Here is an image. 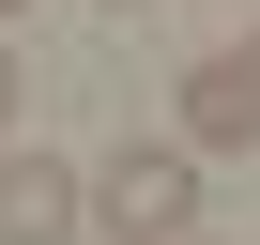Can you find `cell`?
I'll list each match as a JSON object with an SVG mask.
<instances>
[{"label":"cell","mask_w":260,"mask_h":245,"mask_svg":"<svg viewBox=\"0 0 260 245\" xmlns=\"http://www.w3.org/2000/svg\"><path fill=\"white\" fill-rule=\"evenodd\" d=\"M92 230L107 245H184L199 230V138H122L92 169Z\"/></svg>","instance_id":"1"},{"label":"cell","mask_w":260,"mask_h":245,"mask_svg":"<svg viewBox=\"0 0 260 245\" xmlns=\"http://www.w3.org/2000/svg\"><path fill=\"white\" fill-rule=\"evenodd\" d=\"M184 138L199 154H260V31H230V46L184 62Z\"/></svg>","instance_id":"2"},{"label":"cell","mask_w":260,"mask_h":245,"mask_svg":"<svg viewBox=\"0 0 260 245\" xmlns=\"http://www.w3.org/2000/svg\"><path fill=\"white\" fill-rule=\"evenodd\" d=\"M61 230H92V169H61V154H0V245H61Z\"/></svg>","instance_id":"3"},{"label":"cell","mask_w":260,"mask_h":245,"mask_svg":"<svg viewBox=\"0 0 260 245\" xmlns=\"http://www.w3.org/2000/svg\"><path fill=\"white\" fill-rule=\"evenodd\" d=\"M16 92H31V77H16V31H0V122H16Z\"/></svg>","instance_id":"4"},{"label":"cell","mask_w":260,"mask_h":245,"mask_svg":"<svg viewBox=\"0 0 260 245\" xmlns=\"http://www.w3.org/2000/svg\"><path fill=\"white\" fill-rule=\"evenodd\" d=\"M107 16H153V0H107Z\"/></svg>","instance_id":"5"},{"label":"cell","mask_w":260,"mask_h":245,"mask_svg":"<svg viewBox=\"0 0 260 245\" xmlns=\"http://www.w3.org/2000/svg\"><path fill=\"white\" fill-rule=\"evenodd\" d=\"M0 16H31V0H0Z\"/></svg>","instance_id":"6"},{"label":"cell","mask_w":260,"mask_h":245,"mask_svg":"<svg viewBox=\"0 0 260 245\" xmlns=\"http://www.w3.org/2000/svg\"><path fill=\"white\" fill-rule=\"evenodd\" d=\"M184 245H199V230H184Z\"/></svg>","instance_id":"7"}]
</instances>
